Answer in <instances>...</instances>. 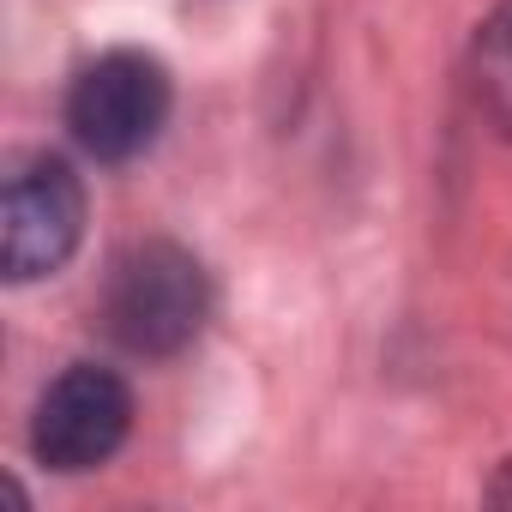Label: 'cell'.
<instances>
[{"mask_svg": "<svg viewBox=\"0 0 512 512\" xmlns=\"http://www.w3.org/2000/svg\"><path fill=\"white\" fill-rule=\"evenodd\" d=\"M211 314L205 272L175 241H139L109 266L103 284V326L133 356H175L199 338Z\"/></svg>", "mask_w": 512, "mask_h": 512, "instance_id": "1", "label": "cell"}, {"mask_svg": "<svg viewBox=\"0 0 512 512\" xmlns=\"http://www.w3.org/2000/svg\"><path fill=\"white\" fill-rule=\"evenodd\" d=\"M169 121V73L157 55L109 49L67 91V127L97 163H127L157 145Z\"/></svg>", "mask_w": 512, "mask_h": 512, "instance_id": "2", "label": "cell"}, {"mask_svg": "<svg viewBox=\"0 0 512 512\" xmlns=\"http://www.w3.org/2000/svg\"><path fill=\"white\" fill-rule=\"evenodd\" d=\"M85 229V193L79 175L61 157H19L0 193V260L13 284L49 278L67 266Z\"/></svg>", "mask_w": 512, "mask_h": 512, "instance_id": "3", "label": "cell"}, {"mask_svg": "<svg viewBox=\"0 0 512 512\" xmlns=\"http://www.w3.org/2000/svg\"><path fill=\"white\" fill-rule=\"evenodd\" d=\"M133 428V392L97 362H73L37 404L31 446L49 470H97Z\"/></svg>", "mask_w": 512, "mask_h": 512, "instance_id": "4", "label": "cell"}, {"mask_svg": "<svg viewBox=\"0 0 512 512\" xmlns=\"http://www.w3.org/2000/svg\"><path fill=\"white\" fill-rule=\"evenodd\" d=\"M470 97L494 133L512 139V0L494 7L470 43Z\"/></svg>", "mask_w": 512, "mask_h": 512, "instance_id": "5", "label": "cell"}, {"mask_svg": "<svg viewBox=\"0 0 512 512\" xmlns=\"http://www.w3.org/2000/svg\"><path fill=\"white\" fill-rule=\"evenodd\" d=\"M488 500H500V506H512V464L494 476V488H488Z\"/></svg>", "mask_w": 512, "mask_h": 512, "instance_id": "6", "label": "cell"}]
</instances>
